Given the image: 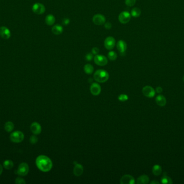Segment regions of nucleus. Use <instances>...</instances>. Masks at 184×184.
I'll return each mask as SVG.
<instances>
[{"mask_svg": "<svg viewBox=\"0 0 184 184\" xmlns=\"http://www.w3.org/2000/svg\"><path fill=\"white\" fill-rule=\"evenodd\" d=\"M36 164L40 170L44 172L50 171L53 166L52 162L50 158L44 155H40L37 158Z\"/></svg>", "mask_w": 184, "mask_h": 184, "instance_id": "nucleus-1", "label": "nucleus"}, {"mask_svg": "<svg viewBox=\"0 0 184 184\" xmlns=\"http://www.w3.org/2000/svg\"><path fill=\"white\" fill-rule=\"evenodd\" d=\"M109 77L108 72L102 69L97 70L94 74V79L99 83H105L108 80Z\"/></svg>", "mask_w": 184, "mask_h": 184, "instance_id": "nucleus-2", "label": "nucleus"}, {"mask_svg": "<svg viewBox=\"0 0 184 184\" xmlns=\"http://www.w3.org/2000/svg\"><path fill=\"white\" fill-rule=\"evenodd\" d=\"M24 134L22 132L19 131L13 132L10 136V139L11 141L15 143H19L22 142L24 140Z\"/></svg>", "mask_w": 184, "mask_h": 184, "instance_id": "nucleus-3", "label": "nucleus"}, {"mask_svg": "<svg viewBox=\"0 0 184 184\" xmlns=\"http://www.w3.org/2000/svg\"><path fill=\"white\" fill-rule=\"evenodd\" d=\"M16 173L20 176H26L27 175L29 171V165L26 162H22L18 167Z\"/></svg>", "mask_w": 184, "mask_h": 184, "instance_id": "nucleus-4", "label": "nucleus"}, {"mask_svg": "<svg viewBox=\"0 0 184 184\" xmlns=\"http://www.w3.org/2000/svg\"><path fill=\"white\" fill-rule=\"evenodd\" d=\"M94 61L97 66H102L107 65L108 63L107 58L102 55H96L94 57Z\"/></svg>", "mask_w": 184, "mask_h": 184, "instance_id": "nucleus-5", "label": "nucleus"}, {"mask_svg": "<svg viewBox=\"0 0 184 184\" xmlns=\"http://www.w3.org/2000/svg\"><path fill=\"white\" fill-rule=\"evenodd\" d=\"M131 19V14L128 12L124 11L120 14L118 16V20L122 24H126L130 21Z\"/></svg>", "mask_w": 184, "mask_h": 184, "instance_id": "nucleus-6", "label": "nucleus"}, {"mask_svg": "<svg viewBox=\"0 0 184 184\" xmlns=\"http://www.w3.org/2000/svg\"><path fill=\"white\" fill-rule=\"evenodd\" d=\"M32 10L33 12L37 15H42L45 12V7L40 3H36L32 5Z\"/></svg>", "mask_w": 184, "mask_h": 184, "instance_id": "nucleus-7", "label": "nucleus"}, {"mask_svg": "<svg viewBox=\"0 0 184 184\" xmlns=\"http://www.w3.org/2000/svg\"><path fill=\"white\" fill-rule=\"evenodd\" d=\"M105 17L101 14H96L93 18V22L97 26L104 24L105 23Z\"/></svg>", "mask_w": 184, "mask_h": 184, "instance_id": "nucleus-8", "label": "nucleus"}, {"mask_svg": "<svg viewBox=\"0 0 184 184\" xmlns=\"http://www.w3.org/2000/svg\"><path fill=\"white\" fill-rule=\"evenodd\" d=\"M115 40L114 37H111V36H109L108 37L105 39L104 42V45L105 48L107 49V50H112L114 48L115 45Z\"/></svg>", "mask_w": 184, "mask_h": 184, "instance_id": "nucleus-9", "label": "nucleus"}, {"mask_svg": "<svg viewBox=\"0 0 184 184\" xmlns=\"http://www.w3.org/2000/svg\"><path fill=\"white\" fill-rule=\"evenodd\" d=\"M142 92L145 96L148 98H152L154 96L156 91L152 87L150 86H145L142 89Z\"/></svg>", "mask_w": 184, "mask_h": 184, "instance_id": "nucleus-10", "label": "nucleus"}, {"mask_svg": "<svg viewBox=\"0 0 184 184\" xmlns=\"http://www.w3.org/2000/svg\"><path fill=\"white\" fill-rule=\"evenodd\" d=\"M135 183L134 177L129 175H124L120 179V183L122 184H134Z\"/></svg>", "mask_w": 184, "mask_h": 184, "instance_id": "nucleus-11", "label": "nucleus"}, {"mask_svg": "<svg viewBox=\"0 0 184 184\" xmlns=\"http://www.w3.org/2000/svg\"><path fill=\"white\" fill-rule=\"evenodd\" d=\"M116 47L121 55L123 56L127 48V45L126 42L123 40H120L117 43Z\"/></svg>", "mask_w": 184, "mask_h": 184, "instance_id": "nucleus-12", "label": "nucleus"}, {"mask_svg": "<svg viewBox=\"0 0 184 184\" xmlns=\"http://www.w3.org/2000/svg\"><path fill=\"white\" fill-rule=\"evenodd\" d=\"M0 36L2 38L5 40H8L11 36V32L6 26L0 27Z\"/></svg>", "mask_w": 184, "mask_h": 184, "instance_id": "nucleus-13", "label": "nucleus"}, {"mask_svg": "<svg viewBox=\"0 0 184 184\" xmlns=\"http://www.w3.org/2000/svg\"><path fill=\"white\" fill-rule=\"evenodd\" d=\"M90 91L93 95L94 96H97L100 95L101 93V86L97 83H94L92 84L90 88Z\"/></svg>", "mask_w": 184, "mask_h": 184, "instance_id": "nucleus-14", "label": "nucleus"}, {"mask_svg": "<svg viewBox=\"0 0 184 184\" xmlns=\"http://www.w3.org/2000/svg\"><path fill=\"white\" fill-rule=\"evenodd\" d=\"M30 130L34 135H40L42 132V127L39 123L34 122L31 125Z\"/></svg>", "mask_w": 184, "mask_h": 184, "instance_id": "nucleus-15", "label": "nucleus"}, {"mask_svg": "<svg viewBox=\"0 0 184 184\" xmlns=\"http://www.w3.org/2000/svg\"><path fill=\"white\" fill-rule=\"evenodd\" d=\"M83 167L81 164H77L73 169V173L75 176L79 177L83 173Z\"/></svg>", "mask_w": 184, "mask_h": 184, "instance_id": "nucleus-16", "label": "nucleus"}, {"mask_svg": "<svg viewBox=\"0 0 184 184\" xmlns=\"http://www.w3.org/2000/svg\"><path fill=\"white\" fill-rule=\"evenodd\" d=\"M156 102L160 106H164L167 104V99L163 95H159L156 98Z\"/></svg>", "mask_w": 184, "mask_h": 184, "instance_id": "nucleus-17", "label": "nucleus"}, {"mask_svg": "<svg viewBox=\"0 0 184 184\" xmlns=\"http://www.w3.org/2000/svg\"><path fill=\"white\" fill-rule=\"evenodd\" d=\"M63 30H64L63 27L59 24L55 25L53 26L52 28V32L53 34L56 35L61 34V33L63 32Z\"/></svg>", "mask_w": 184, "mask_h": 184, "instance_id": "nucleus-18", "label": "nucleus"}, {"mask_svg": "<svg viewBox=\"0 0 184 184\" xmlns=\"http://www.w3.org/2000/svg\"><path fill=\"white\" fill-rule=\"evenodd\" d=\"M149 182V178L147 175H140L137 179V183L138 184H147Z\"/></svg>", "mask_w": 184, "mask_h": 184, "instance_id": "nucleus-19", "label": "nucleus"}, {"mask_svg": "<svg viewBox=\"0 0 184 184\" xmlns=\"http://www.w3.org/2000/svg\"><path fill=\"white\" fill-rule=\"evenodd\" d=\"M45 21V23L47 25L52 26L56 21V18H55V17L52 14H49L46 16Z\"/></svg>", "mask_w": 184, "mask_h": 184, "instance_id": "nucleus-20", "label": "nucleus"}, {"mask_svg": "<svg viewBox=\"0 0 184 184\" xmlns=\"http://www.w3.org/2000/svg\"><path fill=\"white\" fill-rule=\"evenodd\" d=\"M152 173L153 175L156 176L160 175L162 173V167L159 165H154L152 168Z\"/></svg>", "mask_w": 184, "mask_h": 184, "instance_id": "nucleus-21", "label": "nucleus"}, {"mask_svg": "<svg viewBox=\"0 0 184 184\" xmlns=\"http://www.w3.org/2000/svg\"><path fill=\"white\" fill-rule=\"evenodd\" d=\"M83 69L86 74L88 75H91L94 71V68L93 66L90 64H87L83 67Z\"/></svg>", "mask_w": 184, "mask_h": 184, "instance_id": "nucleus-22", "label": "nucleus"}, {"mask_svg": "<svg viewBox=\"0 0 184 184\" xmlns=\"http://www.w3.org/2000/svg\"><path fill=\"white\" fill-rule=\"evenodd\" d=\"M161 181H162V183L164 184H171L173 183V181L172 180L170 177H169L167 175H163L161 179Z\"/></svg>", "mask_w": 184, "mask_h": 184, "instance_id": "nucleus-23", "label": "nucleus"}, {"mask_svg": "<svg viewBox=\"0 0 184 184\" xmlns=\"http://www.w3.org/2000/svg\"><path fill=\"white\" fill-rule=\"evenodd\" d=\"M13 129H14V125L13 123L11 122H7L5 124V129L6 131L10 132L13 130Z\"/></svg>", "mask_w": 184, "mask_h": 184, "instance_id": "nucleus-24", "label": "nucleus"}, {"mask_svg": "<svg viewBox=\"0 0 184 184\" xmlns=\"http://www.w3.org/2000/svg\"><path fill=\"white\" fill-rule=\"evenodd\" d=\"M141 10L138 8H134L131 11V15L134 18H138L140 15Z\"/></svg>", "mask_w": 184, "mask_h": 184, "instance_id": "nucleus-25", "label": "nucleus"}, {"mask_svg": "<svg viewBox=\"0 0 184 184\" xmlns=\"http://www.w3.org/2000/svg\"><path fill=\"white\" fill-rule=\"evenodd\" d=\"M3 167L7 170H11L13 167V162L10 160H6L3 162Z\"/></svg>", "mask_w": 184, "mask_h": 184, "instance_id": "nucleus-26", "label": "nucleus"}, {"mask_svg": "<svg viewBox=\"0 0 184 184\" xmlns=\"http://www.w3.org/2000/svg\"><path fill=\"white\" fill-rule=\"evenodd\" d=\"M108 57L110 61H114L117 59L118 55L117 53L113 51H111L108 53Z\"/></svg>", "mask_w": 184, "mask_h": 184, "instance_id": "nucleus-27", "label": "nucleus"}, {"mask_svg": "<svg viewBox=\"0 0 184 184\" xmlns=\"http://www.w3.org/2000/svg\"><path fill=\"white\" fill-rule=\"evenodd\" d=\"M136 0H125V3L128 7H132L136 3Z\"/></svg>", "mask_w": 184, "mask_h": 184, "instance_id": "nucleus-28", "label": "nucleus"}, {"mask_svg": "<svg viewBox=\"0 0 184 184\" xmlns=\"http://www.w3.org/2000/svg\"><path fill=\"white\" fill-rule=\"evenodd\" d=\"M118 100L121 101H126L128 99V96L125 94H121L118 97Z\"/></svg>", "mask_w": 184, "mask_h": 184, "instance_id": "nucleus-29", "label": "nucleus"}, {"mask_svg": "<svg viewBox=\"0 0 184 184\" xmlns=\"http://www.w3.org/2000/svg\"><path fill=\"white\" fill-rule=\"evenodd\" d=\"M29 141H30L31 144H35L36 143H37L38 141V138L36 136H31Z\"/></svg>", "mask_w": 184, "mask_h": 184, "instance_id": "nucleus-30", "label": "nucleus"}, {"mask_svg": "<svg viewBox=\"0 0 184 184\" xmlns=\"http://www.w3.org/2000/svg\"><path fill=\"white\" fill-rule=\"evenodd\" d=\"M15 183L17 184H26V181L22 178L18 177L15 180Z\"/></svg>", "mask_w": 184, "mask_h": 184, "instance_id": "nucleus-31", "label": "nucleus"}, {"mask_svg": "<svg viewBox=\"0 0 184 184\" xmlns=\"http://www.w3.org/2000/svg\"><path fill=\"white\" fill-rule=\"evenodd\" d=\"M93 54L92 53H88L86 55L85 58L87 61H91L93 58Z\"/></svg>", "mask_w": 184, "mask_h": 184, "instance_id": "nucleus-32", "label": "nucleus"}, {"mask_svg": "<svg viewBox=\"0 0 184 184\" xmlns=\"http://www.w3.org/2000/svg\"><path fill=\"white\" fill-rule=\"evenodd\" d=\"M92 52L93 55H97L99 53V49L97 48V47H94L92 49Z\"/></svg>", "mask_w": 184, "mask_h": 184, "instance_id": "nucleus-33", "label": "nucleus"}, {"mask_svg": "<svg viewBox=\"0 0 184 184\" xmlns=\"http://www.w3.org/2000/svg\"><path fill=\"white\" fill-rule=\"evenodd\" d=\"M104 26H105V29H110L111 28L112 25H111V23H110V22H105V23L104 24Z\"/></svg>", "mask_w": 184, "mask_h": 184, "instance_id": "nucleus-34", "label": "nucleus"}, {"mask_svg": "<svg viewBox=\"0 0 184 184\" xmlns=\"http://www.w3.org/2000/svg\"><path fill=\"white\" fill-rule=\"evenodd\" d=\"M70 20H69L68 18H65L63 19V20H62V23H63L64 25L67 26V25H68V24L70 23Z\"/></svg>", "mask_w": 184, "mask_h": 184, "instance_id": "nucleus-35", "label": "nucleus"}, {"mask_svg": "<svg viewBox=\"0 0 184 184\" xmlns=\"http://www.w3.org/2000/svg\"><path fill=\"white\" fill-rule=\"evenodd\" d=\"M156 91L157 92V93H160L163 92V89L162 87H157L156 89Z\"/></svg>", "mask_w": 184, "mask_h": 184, "instance_id": "nucleus-36", "label": "nucleus"}, {"mask_svg": "<svg viewBox=\"0 0 184 184\" xmlns=\"http://www.w3.org/2000/svg\"><path fill=\"white\" fill-rule=\"evenodd\" d=\"M3 172V167L0 164V175H1V174Z\"/></svg>", "mask_w": 184, "mask_h": 184, "instance_id": "nucleus-37", "label": "nucleus"}, {"mask_svg": "<svg viewBox=\"0 0 184 184\" xmlns=\"http://www.w3.org/2000/svg\"><path fill=\"white\" fill-rule=\"evenodd\" d=\"M150 184H159V183L158 182V181H154V180H153V181H152L151 183H150Z\"/></svg>", "mask_w": 184, "mask_h": 184, "instance_id": "nucleus-38", "label": "nucleus"}, {"mask_svg": "<svg viewBox=\"0 0 184 184\" xmlns=\"http://www.w3.org/2000/svg\"><path fill=\"white\" fill-rule=\"evenodd\" d=\"M183 81L184 82V76H183Z\"/></svg>", "mask_w": 184, "mask_h": 184, "instance_id": "nucleus-39", "label": "nucleus"}]
</instances>
